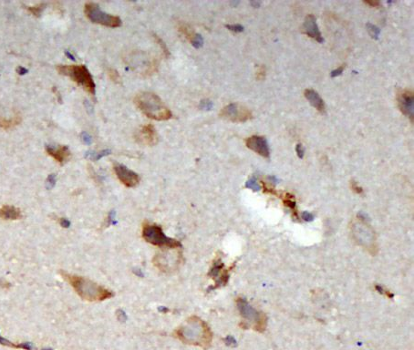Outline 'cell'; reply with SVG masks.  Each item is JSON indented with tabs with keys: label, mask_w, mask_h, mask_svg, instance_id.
<instances>
[{
	"label": "cell",
	"mask_w": 414,
	"mask_h": 350,
	"mask_svg": "<svg viewBox=\"0 0 414 350\" xmlns=\"http://www.w3.org/2000/svg\"><path fill=\"white\" fill-rule=\"evenodd\" d=\"M174 335L184 344L198 346L203 349H208L213 339L210 328L196 316L187 318L177 328Z\"/></svg>",
	"instance_id": "1"
},
{
	"label": "cell",
	"mask_w": 414,
	"mask_h": 350,
	"mask_svg": "<svg viewBox=\"0 0 414 350\" xmlns=\"http://www.w3.org/2000/svg\"><path fill=\"white\" fill-rule=\"evenodd\" d=\"M61 274L83 300L101 302L110 299L113 296V293L111 291L95 283L90 279L64 272H61Z\"/></svg>",
	"instance_id": "2"
},
{
	"label": "cell",
	"mask_w": 414,
	"mask_h": 350,
	"mask_svg": "<svg viewBox=\"0 0 414 350\" xmlns=\"http://www.w3.org/2000/svg\"><path fill=\"white\" fill-rule=\"evenodd\" d=\"M134 103L146 117L155 120H168L172 117L171 110L166 107L157 95L141 92L134 98Z\"/></svg>",
	"instance_id": "3"
},
{
	"label": "cell",
	"mask_w": 414,
	"mask_h": 350,
	"mask_svg": "<svg viewBox=\"0 0 414 350\" xmlns=\"http://www.w3.org/2000/svg\"><path fill=\"white\" fill-rule=\"evenodd\" d=\"M58 72L69 77L72 81L76 82L79 86L84 88L87 92L95 95L96 84L93 77L85 65H58Z\"/></svg>",
	"instance_id": "4"
},
{
	"label": "cell",
	"mask_w": 414,
	"mask_h": 350,
	"mask_svg": "<svg viewBox=\"0 0 414 350\" xmlns=\"http://www.w3.org/2000/svg\"><path fill=\"white\" fill-rule=\"evenodd\" d=\"M142 235L144 240L153 246H158L164 249H179L182 244L179 241L170 238L165 235L160 225L145 222L143 224Z\"/></svg>",
	"instance_id": "5"
},
{
	"label": "cell",
	"mask_w": 414,
	"mask_h": 350,
	"mask_svg": "<svg viewBox=\"0 0 414 350\" xmlns=\"http://www.w3.org/2000/svg\"><path fill=\"white\" fill-rule=\"evenodd\" d=\"M85 14L92 23L99 24L108 27H119L122 26V20L119 16H112L99 8L95 3H87L85 5Z\"/></svg>",
	"instance_id": "6"
},
{
	"label": "cell",
	"mask_w": 414,
	"mask_h": 350,
	"mask_svg": "<svg viewBox=\"0 0 414 350\" xmlns=\"http://www.w3.org/2000/svg\"><path fill=\"white\" fill-rule=\"evenodd\" d=\"M220 117L233 122H245L252 119V113L242 105L231 103L222 109Z\"/></svg>",
	"instance_id": "7"
},
{
	"label": "cell",
	"mask_w": 414,
	"mask_h": 350,
	"mask_svg": "<svg viewBox=\"0 0 414 350\" xmlns=\"http://www.w3.org/2000/svg\"><path fill=\"white\" fill-rule=\"evenodd\" d=\"M238 307L241 315L246 319L256 323L255 329H258L260 331L264 330L265 327V319H264V317L261 314H258L256 310H254L247 301L242 298L238 299Z\"/></svg>",
	"instance_id": "8"
},
{
	"label": "cell",
	"mask_w": 414,
	"mask_h": 350,
	"mask_svg": "<svg viewBox=\"0 0 414 350\" xmlns=\"http://www.w3.org/2000/svg\"><path fill=\"white\" fill-rule=\"evenodd\" d=\"M352 231L354 237L359 244L371 251L375 248L374 235L373 232L369 228V226H367L366 224H357L352 227Z\"/></svg>",
	"instance_id": "9"
},
{
	"label": "cell",
	"mask_w": 414,
	"mask_h": 350,
	"mask_svg": "<svg viewBox=\"0 0 414 350\" xmlns=\"http://www.w3.org/2000/svg\"><path fill=\"white\" fill-rule=\"evenodd\" d=\"M114 172L116 174L118 179L122 182L123 185L126 186L128 188H133L137 186L140 182L139 175L134 173L132 170L129 169L126 166L122 164H116L113 166Z\"/></svg>",
	"instance_id": "10"
},
{
	"label": "cell",
	"mask_w": 414,
	"mask_h": 350,
	"mask_svg": "<svg viewBox=\"0 0 414 350\" xmlns=\"http://www.w3.org/2000/svg\"><path fill=\"white\" fill-rule=\"evenodd\" d=\"M136 141L145 146H154L158 142V134L152 124L143 126L135 135Z\"/></svg>",
	"instance_id": "11"
},
{
	"label": "cell",
	"mask_w": 414,
	"mask_h": 350,
	"mask_svg": "<svg viewBox=\"0 0 414 350\" xmlns=\"http://www.w3.org/2000/svg\"><path fill=\"white\" fill-rule=\"evenodd\" d=\"M246 145L250 150L254 151V153H258L261 156L265 158H269L270 150L267 140L265 137L252 136L246 139Z\"/></svg>",
	"instance_id": "12"
},
{
	"label": "cell",
	"mask_w": 414,
	"mask_h": 350,
	"mask_svg": "<svg viewBox=\"0 0 414 350\" xmlns=\"http://www.w3.org/2000/svg\"><path fill=\"white\" fill-rule=\"evenodd\" d=\"M398 105L403 114L407 116L412 122L414 118V96L410 91H403L398 95Z\"/></svg>",
	"instance_id": "13"
},
{
	"label": "cell",
	"mask_w": 414,
	"mask_h": 350,
	"mask_svg": "<svg viewBox=\"0 0 414 350\" xmlns=\"http://www.w3.org/2000/svg\"><path fill=\"white\" fill-rule=\"evenodd\" d=\"M173 254H169V253H165V254H160V255H156L155 258H154V263L155 266L160 269L161 271H166V272H169L170 270L175 269V266L173 264H171V262L174 263L177 265L178 263H180V256H176L173 257Z\"/></svg>",
	"instance_id": "14"
},
{
	"label": "cell",
	"mask_w": 414,
	"mask_h": 350,
	"mask_svg": "<svg viewBox=\"0 0 414 350\" xmlns=\"http://www.w3.org/2000/svg\"><path fill=\"white\" fill-rule=\"evenodd\" d=\"M46 151L50 156L55 160L56 162L61 164L66 163L71 157V152L69 148L64 145H59V146L48 145L46 147Z\"/></svg>",
	"instance_id": "15"
},
{
	"label": "cell",
	"mask_w": 414,
	"mask_h": 350,
	"mask_svg": "<svg viewBox=\"0 0 414 350\" xmlns=\"http://www.w3.org/2000/svg\"><path fill=\"white\" fill-rule=\"evenodd\" d=\"M305 33L311 38H314L318 42L322 43L324 42V39L321 37V32L319 30V27L316 22V17L313 15H309L305 18V22L303 25Z\"/></svg>",
	"instance_id": "16"
},
{
	"label": "cell",
	"mask_w": 414,
	"mask_h": 350,
	"mask_svg": "<svg viewBox=\"0 0 414 350\" xmlns=\"http://www.w3.org/2000/svg\"><path fill=\"white\" fill-rule=\"evenodd\" d=\"M304 96H305V98L309 100V103L311 104L318 111H320L322 114L325 113V111H326L325 103H324L323 99L321 98V96L316 92L315 90L306 89L305 92H304Z\"/></svg>",
	"instance_id": "17"
},
{
	"label": "cell",
	"mask_w": 414,
	"mask_h": 350,
	"mask_svg": "<svg viewBox=\"0 0 414 350\" xmlns=\"http://www.w3.org/2000/svg\"><path fill=\"white\" fill-rule=\"evenodd\" d=\"M23 217L22 211L13 205H4L0 208V218L16 221Z\"/></svg>",
	"instance_id": "18"
},
{
	"label": "cell",
	"mask_w": 414,
	"mask_h": 350,
	"mask_svg": "<svg viewBox=\"0 0 414 350\" xmlns=\"http://www.w3.org/2000/svg\"><path fill=\"white\" fill-rule=\"evenodd\" d=\"M21 122V117L19 115H16L10 119H6L3 117H0V128L3 130H10L15 128Z\"/></svg>",
	"instance_id": "19"
},
{
	"label": "cell",
	"mask_w": 414,
	"mask_h": 350,
	"mask_svg": "<svg viewBox=\"0 0 414 350\" xmlns=\"http://www.w3.org/2000/svg\"><path fill=\"white\" fill-rule=\"evenodd\" d=\"M178 29H179L180 32L182 33V35H183L185 38H187L188 40L192 44L193 43V41L196 39V38L198 37L199 34L193 32V29L189 27L187 24H185V23H180L179 26H178Z\"/></svg>",
	"instance_id": "20"
},
{
	"label": "cell",
	"mask_w": 414,
	"mask_h": 350,
	"mask_svg": "<svg viewBox=\"0 0 414 350\" xmlns=\"http://www.w3.org/2000/svg\"><path fill=\"white\" fill-rule=\"evenodd\" d=\"M0 344L8 346V347H11V348H16V349H24V350H31V349H32L31 345H29L28 343H23V344L12 343L11 341L3 338L2 336H0Z\"/></svg>",
	"instance_id": "21"
},
{
	"label": "cell",
	"mask_w": 414,
	"mask_h": 350,
	"mask_svg": "<svg viewBox=\"0 0 414 350\" xmlns=\"http://www.w3.org/2000/svg\"><path fill=\"white\" fill-rule=\"evenodd\" d=\"M45 6H46V4L41 3V4H39V5L28 6V7H27V9H28V12H29V13H31L34 16H39L41 15V13L43 12V10H44Z\"/></svg>",
	"instance_id": "22"
},
{
	"label": "cell",
	"mask_w": 414,
	"mask_h": 350,
	"mask_svg": "<svg viewBox=\"0 0 414 350\" xmlns=\"http://www.w3.org/2000/svg\"><path fill=\"white\" fill-rule=\"evenodd\" d=\"M367 29L370 33V36L374 39H378L379 38V35L381 33V30L379 27H376L375 25H372L371 23H367Z\"/></svg>",
	"instance_id": "23"
},
{
	"label": "cell",
	"mask_w": 414,
	"mask_h": 350,
	"mask_svg": "<svg viewBox=\"0 0 414 350\" xmlns=\"http://www.w3.org/2000/svg\"><path fill=\"white\" fill-rule=\"evenodd\" d=\"M154 38H155V40L156 41V43L158 44V46L160 47L161 49L163 50V52H164V54L166 56V58H168L169 56H170V51H169V49L167 48V46H166V44L158 36H156L155 34H154Z\"/></svg>",
	"instance_id": "24"
},
{
	"label": "cell",
	"mask_w": 414,
	"mask_h": 350,
	"mask_svg": "<svg viewBox=\"0 0 414 350\" xmlns=\"http://www.w3.org/2000/svg\"><path fill=\"white\" fill-rule=\"evenodd\" d=\"M110 153H111L110 150H104V151L99 152V153H91V152H89V153H87V157L92 159V160H95V161H98L101 157H103L105 155H108Z\"/></svg>",
	"instance_id": "25"
},
{
	"label": "cell",
	"mask_w": 414,
	"mask_h": 350,
	"mask_svg": "<svg viewBox=\"0 0 414 350\" xmlns=\"http://www.w3.org/2000/svg\"><path fill=\"white\" fill-rule=\"evenodd\" d=\"M108 75H109L112 82H115V83H121L122 82V78H121L119 72L116 70L111 69L110 71H108Z\"/></svg>",
	"instance_id": "26"
},
{
	"label": "cell",
	"mask_w": 414,
	"mask_h": 350,
	"mask_svg": "<svg viewBox=\"0 0 414 350\" xmlns=\"http://www.w3.org/2000/svg\"><path fill=\"white\" fill-rule=\"evenodd\" d=\"M246 187L250 188V189H253V191H259L260 190V186L258 185V183L254 180H248L247 182V184H246Z\"/></svg>",
	"instance_id": "27"
},
{
	"label": "cell",
	"mask_w": 414,
	"mask_h": 350,
	"mask_svg": "<svg viewBox=\"0 0 414 350\" xmlns=\"http://www.w3.org/2000/svg\"><path fill=\"white\" fill-rule=\"evenodd\" d=\"M56 182V175H50L49 177H48V179H47V182H46V184H47V188L48 189H51L54 184H55Z\"/></svg>",
	"instance_id": "28"
},
{
	"label": "cell",
	"mask_w": 414,
	"mask_h": 350,
	"mask_svg": "<svg viewBox=\"0 0 414 350\" xmlns=\"http://www.w3.org/2000/svg\"><path fill=\"white\" fill-rule=\"evenodd\" d=\"M226 27L230 30V31H234V32H242L244 30V27L241 25H227Z\"/></svg>",
	"instance_id": "29"
},
{
	"label": "cell",
	"mask_w": 414,
	"mask_h": 350,
	"mask_svg": "<svg viewBox=\"0 0 414 350\" xmlns=\"http://www.w3.org/2000/svg\"><path fill=\"white\" fill-rule=\"evenodd\" d=\"M81 138H82V140H83V142L84 143H86V144H90V143H92L93 142V140H92V138L91 136L88 134L87 132H83L82 134H81Z\"/></svg>",
	"instance_id": "30"
},
{
	"label": "cell",
	"mask_w": 414,
	"mask_h": 350,
	"mask_svg": "<svg viewBox=\"0 0 414 350\" xmlns=\"http://www.w3.org/2000/svg\"><path fill=\"white\" fill-rule=\"evenodd\" d=\"M212 108H213V103L211 102L210 100H203L200 104V109L209 110Z\"/></svg>",
	"instance_id": "31"
},
{
	"label": "cell",
	"mask_w": 414,
	"mask_h": 350,
	"mask_svg": "<svg viewBox=\"0 0 414 350\" xmlns=\"http://www.w3.org/2000/svg\"><path fill=\"white\" fill-rule=\"evenodd\" d=\"M344 69H345V65L340 66L339 68H337V70H335V71H331V76L332 78H335V77L339 76V75H341L343 73V71H344Z\"/></svg>",
	"instance_id": "32"
},
{
	"label": "cell",
	"mask_w": 414,
	"mask_h": 350,
	"mask_svg": "<svg viewBox=\"0 0 414 350\" xmlns=\"http://www.w3.org/2000/svg\"><path fill=\"white\" fill-rule=\"evenodd\" d=\"M296 152H297V154H298V157L300 159H302L304 157V153H305V150H304L303 146H302V144H300V143H298L297 144V146H296Z\"/></svg>",
	"instance_id": "33"
},
{
	"label": "cell",
	"mask_w": 414,
	"mask_h": 350,
	"mask_svg": "<svg viewBox=\"0 0 414 350\" xmlns=\"http://www.w3.org/2000/svg\"><path fill=\"white\" fill-rule=\"evenodd\" d=\"M28 69H26V68H24V67H18L17 68V73L19 74V75H24V74H26V73H28Z\"/></svg>",
	"instance_id": "34"
},
{
	"label": "cell",
	"mask_w": 414,
	"mask_h": 350,
	"mask_svg": "<svg viewBox=\"0 0 414 350\" xmlns=\"http://www.w3.org/2000/svg\"><path fill=\"white\" fill-rule=\"evenodd\" d=\"M364 3L367 5H371V6H375V7L380 5V3L378 1H365Z\"/></svg>",
	"instance_id": "35"
},
{
	"label": "cell",
	"mask_w": 414,
	"mask_h": 350,
	"mask_svg": "<svg viewBox=\"0 0 414 350\" xmlns=\"http://www.w3.org/2000/svg\"><path fill=\"white\" fill-rule=\"evenodd\" d=\"M251 5H253L254 7H259L260 5H261V2L260 1H252L251 2Z\"/></svg>",
	"instance_id": "36"
},
{
	"label": "cell",
	"mask_w": 414,
	"mask_h": 350,
	"mask_svg": "<svg viewBox=\"0 0 414 350\" xmlns=\"http://www.w3.org/2000/svg\"><path fill=\"white\" fill-rule=\"evenodd\" d=\"M61 224H62V226L66 227L67 225H69V223L67 222L65 219H62V220H61Z\"/></svg>",
	"instance_id": "37"
},
{
	"label": "cell",
	"mask_w": 414,
	"mask_h": 350,
	"mask_svg": "<svg viewBox=\"0 0 414 350\" xmlns=\"http://www.w3.org/2000/svg\"><path fill=\"white\" fill-rule=\"evenodd\" d=\"M65 54H66L67 56L71 59V60H74V57H73V56H72V55L71 54L69 51H66V52H65Z\"/></svg>",
	"instance_id": "38"
}]
</instances>
